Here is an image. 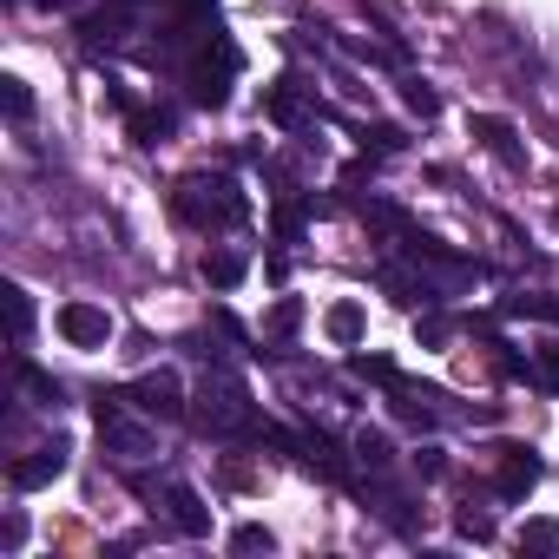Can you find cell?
Listing matches in <instances>:
<instances>
[{"label": "cell", "mask_w": 559, "mask_h": 559, "mask_svg": "<svg viewBox=\"0 0 559 559\" xmlns=\"http://www.w3.org/2000/svg\"><path fill=\"white\" fill-rule=\"evenodd\" d=\"M171 211H178L185 224H198V230H230V224L250 217V198H243L237 178H224V171H191V178H178Z\"/></svg>", "instance_id": "6da1fadb"}, {"label": "cell", "mask_w": 559, "mask_h": 559, "mask_svg": "<svg viewBox=\"0 0 559 559\" xmlns=\"http://www.w3.org/2000/svg\"><path fill=\"white\" fill-rule=\"evenodd\" d=\"M191 421H198L204 435H243V428H257V415H250V389H243L237 376H204V382H198V408H191Z\"/></svg>", "instance_id": "7a4b0ae2"}, {"label": "cell", "mask_w": 559, "mask_h": 559, "mask_svg": "<svg viewBox=\"0 0 559 559\" xmlns=\"http://www.w3.org/2000/svg\"><path fill=\"white\" fill-rule=\"evenodd\" d=\"M119 408H126V395H99V441H106V454H119V461H145V454L158 448V435H152L145 421H126Z\"/></svg>", "instance_id": "3957f363"}, {"label": "cell", "mask_w": 559, "mask_h": 559, "mask_svg": "<svg viewBox=\"0 0 559 559\" xmlns=\"http://www.w3.org/2000/svg\"><path fill=\"white\" fill-rule=\"evenodd\" d=\"M126 402H132L139 415H158V421H178V415H185V389H178V376H171V369L139 376V382L126 389Z\"/></svg>", "instance_id": "277c9868"}, {"label": "cell", "mask_w": 559, "mask_h": 559, "mask_svg": "<svg viewBox=\"0 0 559 559\" xmlns=\"http://www.w3.org/2000/svg\"><path fill=\"white\" fill-rule=\"evenodd\" d=\"M230 73H237V47H224L217 67H211V47H198V60H191V99H198L204 112H217V106L230 99Z\"/></svg>", "instance_id": "5b68a950"}, {"label": "cell", "mask_w": 559, "mask_h": 559, "mask_svg": "<svg viewBox=\"0 0 559 559\" xmlns=\"http://www.w3.org/2000/svg\"><path fill=\"white\" fill-rule=\"evenodd\" d=\"M539 454L533 448H500V461H493V493L500 500H526L533 487H539Z\"/></svg>", "instance_id": "8992f818"}, {"label": "cell", "mask_w": 559, "mask_h": 559, "mask_svg": "<svg viewBox=\"0 0 559 559\" xmlns=\"http://www.w3.org/2000/svg\"><path fill=\"white\" fill-rule=\"evenodd\" d=\"M67 454H73L67 441H47V448H34V454H21V461L8 467V480H14L21 493H27V487H47V480H60V474H67Z\"/></svg>", "instance_id": "52a82bcc"}, {"label": "cell", "mask_w": 559, "mask_h": 559, "mask_svg": "<svg viewBox=\"0 0 559 559\" xmlns=\"http://www.w3.org/2000/svg\"><path fill=\"white\" fill-rule=\"evenodd\" d=\"M60 336H67L73 349H99V343L112 336V317H106L99 304H67V310H60Z\"/></svg>", "instance_id": "ba28073f"}, {"label": "cell", "mask_w": 559, "mask_h": 559, "mask_svg": "<svg viewBox=\"0 0 559 559\" xmlns=\"http://www.w3.org/2000/svg\"><path fill=\"white\" fill-rule=\"evenodd\" d=\"M165 500H171V520H178V533H191V539H204V533H211V513H204V500H198L185 480H171V487H165Z\"/></svg>", "instance_id": "9c48e42d"}, {"label": "cell", "mask_w": 559, "mask_h": 559, "mask_svg": "<svg viewBox=\"0 0 559 559\" xmlns=\"http://www.w3.org/2000/svg\"><path fill=\"white\" fill-rule=\"evenodd\" d=\"M474 139H480L500 165H513V171L526 165V152H520V139H513V126H507V119H474Z\"/></svg>", "instance_id": "30bf717a"}, {"label": "cell", "mask_w": 559, "mask_h": 559, "mask_svg": "<svg viewBox=\"0 0 559 559\" xmlns=\"http://www.w3.org/2000/svg\"><path fill=\"white\" fill-rule=\"evenodd\" d=\"M323 330H330V343L356 349V343H362V330H369V317H362V304H336V310L323 317Z\"/></svg>", "instance_id": "8fae6325"}, {"label": "cell", "mask_w": 559, "mask_h": 559, "mask_svg": "<svg viewBox=\"0 0 559 559\" xmlns=\"http://www.w3.org/2000/svg\"><path fill=\"white\" fill-rule=\"evenodd\" d=\"M243 270H250V263H243L237 250H204V284H217V290H237V284H243Z\"/></svg>", "instance_id": "7c38bea8"}, {"label": "cell", "mask_w": 559, "mask_h": 559, "mask_svg": "<svg viewBox=\"0 0 559 559\" xmlns=\"http://www.w3.org/2000/svg\"><path fill=\"white\" fill-rule=\"evenodd\" d=\"M263 112H270L276 126H297V119L310 112V99H304V93H297V86L284 80V86H270V99H263Z\"/></svg>", "instance_id": "4fadbf2b"}, {"label": "cell", "mask_w": 559, "mask_h": 559, "mask_svg": "<svg viewBox=\"0 0 559 559\" xmlns=\"http://www.w3.org/2000/svg\"><path fill=\"white\" fill-rule=\"evenodd\" d=\"M21 389L34 395V408H60V402H67V389H60L47 369H34V362H21Z\"/></svg>", "instance_id": "5bb4252c"}, {"label": "cell", "mask_w": 559, "mask_h": 559, "mask_svg": "<svg viewBox=\"0 0 559 559\" xmlns=\"http://www.w3.org/2000/svg\"><path fill=\"white\" fill-rule=\"evenodd\" d=\"M356 461H362V467H389V461H395L389 435H382V428H356Z\"/></svg>", "instance_id": "9a60e30c"}, {"label": "cell", "mask_w": 559, "mask_h": 559, "mask_svg": "<svg viewBox=\"0 0 559 559\" xmlns=\"http://www.w3.org/2000/svg\"><path fill=\"white\" fill-rule=\"evenodd\" d=\"M520 552H546L552 559L559 552V520H526L520 526Z\"/></svg>", "instance_id": "2e32d148"}, {"label": "cell", "mask_w": 559, "mask_h": 559, "mask_svg": "<svg viewBox=\"0 0 559 559\" xmlns=\"http://www.w3.org/2000/svg\"><path fill=\"white\" fill-rule=\"evenodd\" d=\"M0 106H8L14 126H27V119H34V93H27V80H14V73L0 80Z\"/></svg>", "instance_id": "e0dca14e"}, {"label": "cell", "mask_w": 559, "mask_h": 559, "mask_svg": "<svg viewBox=\"0 0 559 559\" xmlns=\"http://www.w3.org/2000/svg\"><path fill=\"white\" fill-rule=\"evenodd\" d=\"M8 317H14V343H27V330H34V297H27L21 284H8Z\"/></svg>", "instance_id": "ac0fdd59"}, {"label": "cell", "mask_w": 559, "mask_h": 559, "mask_svg": "<svg viewBox=\"0 0 559 559\" xmlns=\"http://www.w3.org/2000/svg\"><path fill=\"white\" fill-rule=\"evenodd\" d=\"M165 132H171V112H132V139L139 145H158Z\"/></svg>", "instance_id": "d6986e66"}, {"label": "cell", "mask_w": 559, "mask_h": 559, "mask_svg": "<svg viewBox=\"0 0 559 559\" xmlns=\"http://www.w3.org/2000/svg\"><path fill=\"white\" fill-rule=\"evenodd\" d=\"M454 533H461V539H474V546H480V539H493V520H487V513H480V507H461V513H454Z\"/></svg>", "instance_id": "ffe728a7"}, {"label": "cell", "mask_w": 559, "mask_h": 559, "mask_svg": "<svg viewBox=\"0 0 559 559\" xmlns=\"http://www.w3.org/2000/svg\"><path fill=\"white\" fill-rule=\"evenodd\" d=\"M402 99H408V112H421V119H435V112H441L435 86H421V80H408V86H402Z\"/></svg>", "instance_id": "44dd1931"}, {"label": "cell", "mask_w": 559, "mask_h": 559, "mask_svg": "<svg viewBox=\"0 0 559 559\" xmlns=\"http://www.w3.org/2000/svg\"><path fill=\"white\" fill-rule=\"evenodd\" d=\"M297 323H304V304H297V297H284V304L270 310V336H290Z\"/></svg>", "instance_id": "7402d4cb"}, {"label": "cell", "mask_w": 559, "mask_h": 559, "mask_svg": "<svg viewBox=\"0 0 559 559\" xmlns=\"http://www.w3.org/2000/svg\"><path fill=\"white\" fill-rule=\"evenodd\" d=\"M230 546H237V552H270L276 539H270L263 526H237V533H230Z\"/></svg>", "instance_id": "603a6c76"}, {"label": "cell", "mask_w": 559, "mask_h": 559, "mask_svg": "<svg viewBox=\"0 0 559 559\" xmlns=\"http://www.w3.org/2000/svg\"><path fill=\"white\" fill-rule=\"evenodd\" d=\"M533 382H539V389H559V349H539V356H533Z\"/></svg>", "instance_id": "cb8c5ba5"}, {"label": "cell", "mask_w": 559, "mask_h": 559, "mask_svg": "<svg viewBox=\"0 0 559 559\" xmlns=\"http://www.w3.org/2000/svg\"><path fill=\"white\" fill-rule=\"evenodd\" d=\"M369 139H376V152H402V145H408L395 126H369V132H362V145H369Z\"/></svg>", "instance_id": "d4e9b609"}, {"label": "cell", "mask_w": 559, "mask_h": 559, "mask_svg": "<svg viewBox=\"0 0 559 559\" xmlns=\"http://www.w3.org/2000/svg\"><path fill=\"white\" fill-rule=\"evenodd\" d=\"M421 343H428V349L448 343V317H428V323H421Z\"/></svg>", "instance_id": "484cf974"}, {"label": "cell", "mask_w": 559, "mask_h": 559, "mask_svg": "<svg viewBox=\"0 0 559 559\" xmlns=\"http://www.w3.org/2000/svg\"><path fill=\"white\" fill-rule=\"evenodd\" d=\"M415 467H421V474H428V480H435V474H448V461H441V454H435V448H421V454H415Z\"/></svg>", "instance_id": "4316f807"}]
</instances>
